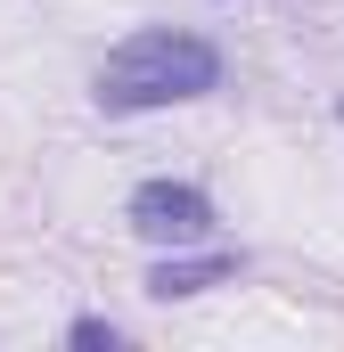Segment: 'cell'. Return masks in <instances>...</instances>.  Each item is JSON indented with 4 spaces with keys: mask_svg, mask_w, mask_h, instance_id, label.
Here are the masks:
<instances>
[{
    "mask_svg": "<svg viewBox=\"0 0 344 352\" xmlns=\"http://www.w3.org/2000/svg\"><path fill=\"white\" fill-rule=\"evenodd\" d=\"M205 90H222V50L189 25H148V33L107 50L90 98L107 115H148V107H180V98H205Z\"/></svg>",
    "mask_w": 344,
    "mask_h": 352,
    "instance_id": "obj_1",
    "label": "cell"
},
{
    "mask_svg": "<svg viewBox=\"0 0 344 352\" xmlns=\"http://www.w3.org/2000/svg\"><path fill=\"white\" fill-rule=\"evenodd\" d=\"M123 221L148 246H197V238H213V197L197 180H140L131 205H123Z\"/></svg>",
    "mask_w": 344,
    "mask_h": 352,
    "instance_id": "obj_2",
    "label": "cell"
},
{
    "mask_svg": "<svg viewBox=\"0 0 344 352\" xmlns=\"http://www.w3.org/2000/svg\"><path fill=\"white\" fill-rule=\"evenodd\" d=\"M222 278H238V254H230V246L164 254V263L148 270V295H156V303H180V295H205V287H222Z\"/></svg>",
    "mask_w": 344,
    "mask_h": 352,
    "instance_id": "obj_3",
    "label": "cell"
},
{
    "mask_svg": "<svg viewBox=\"0 0 344 352\" xmlns=\"http://www.w3.org/2000/svg\"><path fill=\"white\" fill-rule=\"evenodd\" d=\"M66 344H83V352H115V344H123V328H115V320H98V311H83V320L66 328Z\"/></svg>",
    "mask_w": 344,
    "mask_h": 352,
    "instance_id": "obj_4",
    "label": "cell"
}]
</instances>
